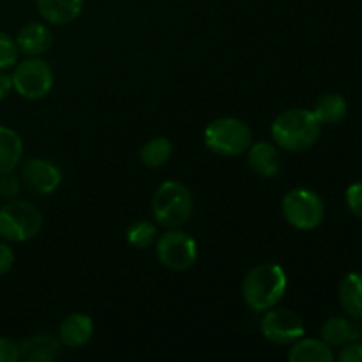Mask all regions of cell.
<instances>
[{
    "instance_id": "24",
    "label": "cell",
    "mask_w": 362,
    "mask_h": 362,
    "mask_svg": "<svg viewBox=\"0 0 362 362\" xmlns=\"http://www.w3.org/2000/svg\"><path fill=\"white\" fill-rule=\"evenodd\" d=\"M21 179L14 175L13 172L9 173H0V198H7V200H13L20 194L21 191Z\"/></svg>"
},
{
    "instance_id": "10",
    "label": "cell",
    "mask_w": 362,
    "mask_h": 362,
    "mask_svg": "<svg viewBox=\"0 0 362 362\" xmlns=\"http://www.w3.org/2000/svg\"><path fill=\"white\" fill-rule=\"evenodd\" d=\"M20 179L30 193L46 197L59 189V186L62 184V172L48 159L35 158L25 163Z\"/></svg>"
},
{
    "instance_id": "4",
    "label": "cell",
    "mask_w": 362,
    "mask_h": 362,
    "mask_svg": "<svg viewBox=\"0 0 362 362\" xmlns=\"http://www.w3.org/2000/svg\"><path fill=\"white\" fill-rule=\"evenodd\" d=\"M204 140L209 151L214 154L235 158L246 154L253 144V133L250 126L237 117H219L205 127Z\"/></svg>"
},
{
    "instance_id": "2",
    "label": "cell",
    "mask_w": 362,
    "mask_h": 362,
    "mask_svg": "<svg viewBox=\"0 0 362 362\" xmlns=\"http://www.w3.org/2000/svg\"><path fill=\"white\" fill-rule=\"evenodd\" d=\"M286 292V274L279 265L260 264L251 269L243 281V297L253 311L274 308Z\"/></svg>"
},
{
    "instance_id": "16",
    "label": "cell",
    "mask_w": 362,
    "mask_h": 362,
    "mask_svg": "<svg viewBox=\"0 0 362 362\" xmlns=\"http://www.w3.org/2000/svg\"><path fill=\"white\" fill-rule=\"evenodd\" d=\"M338 299L346 317L362 320V272H349L339 281Z\"/></svg>"
},
{
    "instance_id": "6",
    "label": "cell",
    "mask_w": 362,
    "mask_h": 362,
    "mask_svg": "<svg viewBox=\"0 0 362 362\" xmlns=\"http://www.w3.org/2000/svg\"><path fill=\"white\" fill-rule=\"evenodd\" d=\"M283 218L297 230H315L325 218L324 200L315 191L297 187L288 191L281 204Z\"/></svg>"
},
{
    "instance_id": "21",
    "label": "cell",
    "mask_w": 362,
    "mask_h": 362,
    "mask_svg": "<svg viewBox=\"0 0 362 362\" xmlns=\"http://www.w3.org/2000/svg\"><path fill=\"white\" fill-rule=\"evenodd\" d=\"M173 147L172 141L165 136H156L152 140H148L147 144L141 147L140 151V159L147 168H159V166L165 165L166 161L172 156Z\"/></svg>"
},
{
    "instance_id": "19",
    "label": "cell",
    "mask_w": 362,
    "mask_h": 362,
    "mask_svg": "<svg viewBox=\"0 0 362 362\" xmlns=\"http://www.w3.org/2000/svg\"><path fill=\"white\" fill-rule=\"evenodd\" d=\"M346 113H349V103L341 94H336V92L322 95L313 110L315 119L320 122V126H336L345 119Z\"/></svg>"
},
{
    "instance_id": "27",
    "label": "cell",
    "mask_w": 362,
    "mask_h": 362,
    "mask_svg": "<svg viewBox=\"0 0 362 362\" xmlns=\"http://www.w3.org/2000/svg\"><path fill=\"white\" fill-rule=\"evenodd\" d=\"M20 361V346L9 338H0V362Z\"/></svg>"
},
{
    "instance_id": "12",
    "label": "cell",
    "mask_w": 362,
    "mask_h": 362,
    "mask_svg": "<svg viewBox=\"0 0 362 362\" xmlns=\"http://www.w3.org/2000/svg\"><path fill=\"white\" fill-rule=\"evenodd\" d=\"M92 334H94V324L88 315L71 313L60 322L59 339L64 346L80 349L90 341Z\"/></svg>"
},
{
    "instance_id": "15",
    "label": "cell",
    "mask_w": 362,
    "mask_h": 362,
    "mask_svg": "<svg viewBox=\"0 0 362 362\" xmlns=\"http://www.w3.org/2000/svg\"><path fill=\"white\" fill-rule=\"evenodd\" d=\"M42 20L52 25H69L80 16L83 0H35Z\"/></svg>"
},
{
    "instance_id": "28",
    "label": "cell",
    "mask_w": 362,
    "mask_h": 362,
    "mask_svg": "<svg viewBox=\"0 0 362 362\" xmlns=\"http://www.w3.org/2000/svg\"><path fill=\"white\" fill-rule=\"evenodd\" d=\"M14 265V251L9 244L0 243V276L7 274Z\"/></svg>"
},
{
    "instance_id": "1",
    "label": "cell",
    "mask_w": 362,
    "mask_h": 362,
    "mask_svg": "<svg viewBox=\"0 0 362 362\" xmlns=\"http://www.w3.org/2000/svg\"><path fill=\"white\" fill-rule=\"evenodd\" d=\"M320 122L313 112L304 108H290L279 113L271 126L274 144L286 152H304L320 138Z\"/></svg>"
},
{
    "instance_id": "14",
    "label": "cell",
    "mask_w": 362,
    "mask_h": 362,
    "mask_svg": "<svg viewBox=\"0 0 362 362\" xmlns=\"http://www.w3.org/2000/svg\"><path fill=\"white\" fill-rule=\"evenodd\" d=\"M247 154V165L253 170L257 175L265 177H274L279 172V152L274 145L267 144V141H258V144H251L250 148L246 151Z\"/></svg>"
},
{
    "instance_id": "9",
    "label": "cell",
    "mask_w": 362,
    "mask_h": 362,
    "mask_svg": "<svg viewBox=\"0 0 362 362\" xmlns=\"http://www.w3.org/2000/svg\"><path fill=\"white\" fill-rule=\"evenodd\" d=\"M260 331L265 339L276 345H292L304 336V322L296 311L286 308H271L264 311Z\"/></svg>"
},
{
    "instance_id": "3",
    "label": "cell",
    "mask_w": 362,
    "mask_h": 362,
    "mask_svg": "<svg viewBox=\"0 0 362 362\" xmlns=\"http://www.w3.org/2000/svg\"><path fill=\"white\" fill-rule=\"evenodd\" d=\"M152 216L159 226L180 228L189 221L194 211V200L187 186L177 180H166L152 194Z\"/></svg>"
},
{
    "instance_id": "5",
    "label": "cell",
    "mask_w": 362,
    "mask_h": 362,
    "mask_svg": "<svg viewBox=\"0 0 362 362\" xmlns=\"http://www.w3.org/2000/svg\"><path fill=\"white\" fill-rule=\"evenodd\" d=\"M42 212L32 202L13 200L0 207V237L6 243H27L42 230Z\"/></svg>"
},
{
    "instance_id": "11",
    "label": "cell",
    "mask_w": 362,
    "mask_h": 362,
    "mask_svg": "<svg viewBox=\"0 0 362 362\" xmlns=\"http://www.w3.org/2000/svg\"><path fill=\"white\" fill-rule=\"evenodd\" d=\"M16 45L21 53L27 57H41L52 48L53 32L48 25L32 21L20 28L16 35Z\"/></svg>"
},
{
    "instance_id": "18",
    "label": "cell",
    "mask_w": 362,
    "mask_h": 362,
    "mask_svg": "<svg viewBox=\"0 0 362 362\" xmlns=\"http://www.w3.org/2000/svg\"><path fill=\"white\" fill-rule=\"evenodd\" d=\"M320 339H324L331 349H341L346 343L359 339V331L346 318L331 317L322 324Z\"/></svg>"
},
{
    "instance_id": "17",
    "label": "cell",
    "mask_w": 362,
    "mask_h": 362,
    "mask_svg": "<svg viewBox=\"0 0 362 362\" xmlns=\"http://www.w3.org/2000/svg\"><path fill=\"white\" fill-rule=\"evenodd\" d=\"M334 359V352L324 339H304V336L292 343L288 352L290 362H332Z\"/></svg>"
},
{
    "instance_id": "26",
    "label": "cell",
    "mask_w": 362,
    "mask_h": 362,
    "mask_svg": "<svg viewBox=\"0 0 362 362\" xmlns=\"http://www.w3.org/2000/svg\"><path fill=\"white\" fill-rule=\"evenodd\" d=\"M339 362H362V343L361 341H350L341 346L338 354Z\"/></svg>"
},
{
    "instance_id": "13",
    "label": "cell",
    "mask_w": 362,
    "mask_h": 362,
    "mask_svg": "<svg viewBox=\"0 0 362 362\" xmlns=\"http://www.w3.org/2000/svg\"><path fill=\"white\" fill-rule=\"evenodd\" d=\"M18 346H20V361L48 362L59 357L62 343L55 336L35 334L18 343Z\"/></svg>"
},
{
    "instance_id": "23",
    "label": "cell",
    "mask_w": 362,
    "mask_h": 362,
    "mask_svg": "<svg viewBox=\"0 0 362 362\" xmlns=\"http://www.w3.org/2000/svg\"><path fill=\"white\" fill-rule=\"evenodd\" d=\"M18 49L16 39L7 35L6 32H0V69L7 71L18 62Z\"/></svg>"
},
{
    "instance_id": "20",
    "label": "cell",
    "mask_w": 362,
    "mask_h": 362,
    "mask_svg": "<svg viewBox=\"0 0 362 362\" xmlns=\"http://www.w3.org/2000/svg\"><path fill=\"white\" fill-rule=\"evenodd\" d=\"M23 158V141L11 127L0 126V173H9L18 168Z\"/></svg>"
},
{
    "instance_id": "25",
    "label": "cell",
    "mask_w": 362,
    "mask_h": 362,
    "mask_svg": "<svg viewBox=\"0 0 362 362\" xmlns=\"http://www.w3.org/2000/svg\"><path fill=\"white\" fill-rule=\"evenodd\" d=\"M345 202L349 211L352 212L356 218L362 219V180L361 182L352 184L345 193Z\"/></svg>"
},
{
    "instance_id": "7",
    "label": "cell",
    "mask_w": 362,
    "mask_h": 362,
    "mask_svg": "<svg viewBox=\"0 0 362 362\" xmlns=\"http://www.w3.org/2000/svg\"><path fill=\"white\" fill-rule=\"evenodd\" d=\"M11 78H13V88L18 92V95L28 101H39L46 98L55 81L52 67L41 57H28L27 60L18 64Z\"/></svg>"
},
{
    "instance_id": "29",
    "label": "cell",
    "mask_w": 362,
    "mask_h": 362,
    "mask_svg": "<svg viewBox=\"0 0 362 362\" xmlns=\"http://www.w3.org/2000/svg\"><path fill=\"white\" fill-rule=\"evenodd\" d=\"M11 90H13V78H11V74H7L6 71L0 69V101L6 99Z\"/></svg>"
},
{
    "instance_id": "22",
    "label": "cell",
    "mask_w": 362,
    "mask_h": 362,
    "mask_svg": "<svg viewBox=\"0 0 362 362\" xmlns=\"http://www.w3.org/2000/svg\"><path fill=\"white\" fill-rule=\"evenodd\" d=\"M126 237L131 246L138 247V250H145V247L152 246L158 239V226L148 221V219H138V221L131 223Z\"/></svg>"
},
{
    "instance_id": "8",
    "label": "cell",
    "mask_w": 362,
    "mask_h": 362,
    "mask_svg": "<svg viewBox=\"0 0 362 362\" xmlns=\"http://www.w3.org/2000/svg\"><path fill=\"white\" fill-rule=\"evenodd\" d=\"M156 255L163 267L170 271H187L198 260L197 240L179 228H170L156 243Z\"/></svg>"
}]
</instances>
